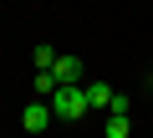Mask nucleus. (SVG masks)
<instances>
[{
	"mask_svg": "<svg viewBox=\"0 0 153 138\" xmlns=\"http://www.w3.org/2000/svg\"><path fill=\"white\" fill-rule=\"evenodd\" d=\"M56 123V113H51V97H36V102H26V113H21V128L26 133H46Z\"/></svg>",
	"mask_w": 153,
	"mask_h": 138,
	"instance_id": "obj_2",
	"label": "nucleus"
},
{
	"mask_svg": "<svg viewBox=\"0 0 153 138\" xmlns=\"http://www.w3.org/2000/svg\"><path fill=\"white\" fill-rule=\"evenodd\" d=\"M51 113H56V123H82V118L92 113L87 87H82V82H61V87L51 92Z\"/></svg>",
	"mask_w": 153,
	"mask_h": 138,
	"instance_id": "obj_1",
	"label": "nucleus"
},
{
	"mask_svg": "<svg viewBox=\"0 0 153 138\" xmlns=\"http://www.w3.org/2000/svg\"><path fill=\"white\" fill-rule=\"evenodd\" d=\"M102 133H107V138H128V133H133V123H128V113H117V107H107V123H102Z\"/></svg>",
	"mask_w": 153,
	"mask_h": 138,
	"instance_id": "obj_4",
	"label": "nucleus"
},
{
	"mask_svg": "<svg viewBox=\"0 0 153 138\" xmlns=\"http://www.w3.org/2000/svg\"><path fill=\"white\" fill-rule=\"evenodd\" d=\"M51 72H56V82H82V61H76V56H56Z\"/></svg>",
	"mask_w": 153,
	"mask_h": 138,
	"instance_id": "obj_3",
	"label": "nucleus"
},
{
	"mask_svg": "<svg viewBox=\"0 0 153 138\" xmlns=\"http://www.w3.org/2000/svg\"><path fill=\"white\" fill-rule=\"evenodd\" d=\"M82 87H87V102H92V107H112V97H117L107 82H82Z\"/></svg>",
	"mask_w": 153,
	"mask_h": 138,
	"instance_id": "obj_5",
	"label": "nucleus"
},
{
	"mask_svg": "<svg viewBox=\"0 0 153 138\" xmlns=\"http://www.w3.org/2000/svg\"><path fill=\"white\" fill-rule=\"evenodd\" d=\"M31 87H36V97H51L61 82H56V72H51V66H36V82H31Z\"/></svg>",
	"mask_w": 153,
	"mask_h": 138,
	"instance_id": "obj_6",
	"label": "nucleus"
}]
</instances>
